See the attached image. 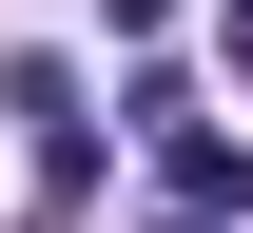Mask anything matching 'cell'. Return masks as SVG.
Segmentation results:
<instances>
[{
    "label": "cell",
    "instance_id": "1",
    "mask_svg": "<svg viewBox=\"0 0 253 233\" xmlns=\"http://www.w3.org/2000/svg\"><path fill=\"white\" fill-rule=\"evenodd\" d=\"M156 175H175V214H214V233L253 214V136H214V117H175V136H156Z\"/></svg>",
    "mask_w": 253,
    "mask_h": 233
},
{
    "label": "cell",
    "instance_id": "2",
    "mask_svg": "<svg viewBox=\"0 0 253 233\" xmlns=\"http://www.w3.org/2000/svg\"><path fill=\"white\" fill-rule=\"evenodd\" d=\"M175 233H214V214H175Z\"/></svg>",
    "mask_w": 253,
    "mask_h": 233
}]
</instances>
